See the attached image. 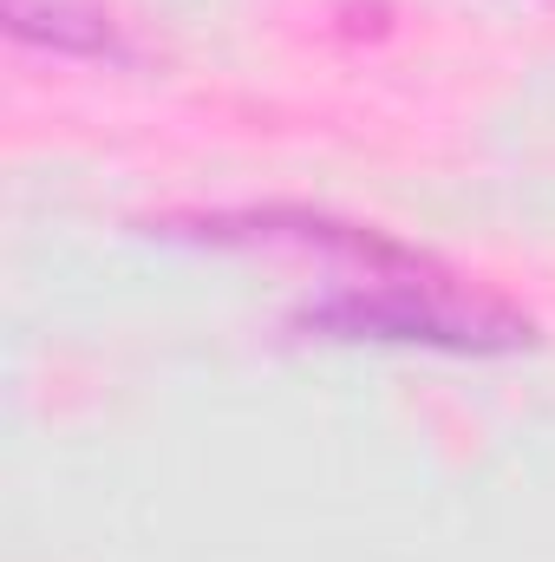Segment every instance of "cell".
<instances>
[{"mask_svg":"<svg viewBox=\"0 0 555 562\" xmlns=\"http://www.w3.org/2000/svg\"><path fill=\"white\" fill-rule=\"evenodd\" d=\"M301 340H347V347H431V353H523L536 347V321L517 314L503 294L457 281L444 262H418L399 276L333 281L294 321Z\"/></svg>","mask_w":555,"mask_h":562,"instance_id":"6da1fadb","label":"cell"},{"mask_svg":"<svg viewBox=\"0 0 555 562\" xmlns=\"http://www.w3.org/2000/svg\"><path fill=\"white\" fill-rule=\"evenodd\" d=\"M157 236L170 243H203V249H249V256H314L320 269L347 281L366 276H399L431 262L424 249L373 229V223H340V216H314V210H216V216H163Z\"/></svg>","mask_w":555,"mask_h":562,"instance_id":"7a4b0ae2","label":"cell"},{"mask_svg":"<svg viewBox=\"0 0 555 562\" xmlns=\"http://www.w3.org/2000/svg\"><path fill=\"white\" fill-rule=\"evenodd\" d=\"M0 20L20 46L59 53V59H105V66L132 59L125 20H112L105 0H0Z\"/></svg>","mask_w":555,"mask_h":562,"instance_id":"3957f363","label":"cell"}]
</instances>
